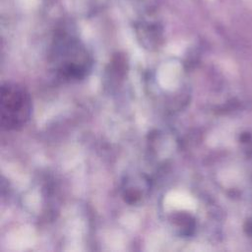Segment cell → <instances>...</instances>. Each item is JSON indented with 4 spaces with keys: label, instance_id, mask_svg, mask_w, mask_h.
<instances>
[{
    "label": "cell",
    "instance_id": "1",
    "mask_svg": "<svg viewBox=\"0 0 252 252\" xmlns=\"http://www.w3.org/2000/svg\"><path fill=\"white\" fill-rule=\"evenodd\" d=\"M53 69L63 80L83 79L91 69L92 60L85 46L75 37L60 36L53 47Z\"/></svg>",
    "mask_w": 252,
    "mask_h": 252
},
{
    "label": "cell",
    "instance_id": "2",
    "mask_svg": "<svg viewBox=\"0 0 252 252\" xmlns=\"http://www.w3.org/2000/svg\"><path fill=\"white\" fill-rule=\"evenodd\" d=\"M32 97L22 85L6 82L1 86L0 117L4 130H19L27 124L32 114Z\"/></svg>",
    "mask_w": 252,
    "mask_h": 252
}]
</instances>
